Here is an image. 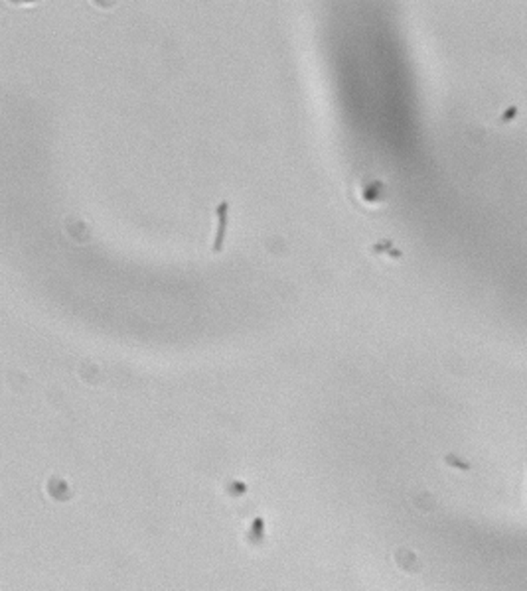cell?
<instances>
[{
    "label": "cell",
    "instance_id": "1",
    "mask_svg": "<svg viewBox=\"0 0 527 591\" xmlns=\"http://www.w3.org/2000/svg\"><path fill=\"white\" fill-rule=\"evenodd\" d=\"M215 217H218V229H215V237H213V254L222 252L223 245H225V234H227V223H229V201H222L215 207Z\"/></svg>",
    "mask_w": 527,
    "mask_h": 591
}]
</instances>
